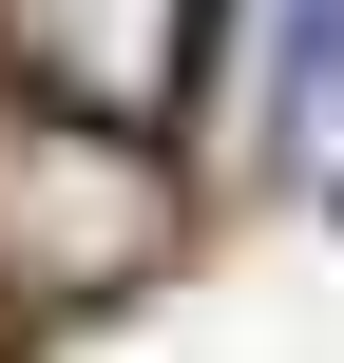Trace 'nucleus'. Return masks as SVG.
<instances>
[{"label": "nucleus", "mask_w": 344, "mask_h": 363, "mask_svg": "<svg viewBox=\"0 0 344 363\" xmlns=\"http://www.w3.org/2000/svg\"><path fill=\"white\" fill-rule=\"evenodd\" d=\"M172 268V172L134 115H77V96H0V306H115Z\"/></svg>", "instance_id": "nucleus-1"}, {"label": "nucleus", "mask_w": 344, "mask_h": 363, "mask_svg": "<svg viewBox=\"0 0 344 363\" xmlns=\"http://www.w3.org/2000/svg\"><path fill=\"white\" fill-rule=\"evenodd\" d=\"M192 77L268 211H344V0H211Z\"/></svg>", "instance_id": "nucleus-2"}, {"label": "nucleus", "mask_w": 344, "mask_h": 363, "mask_svg": "<svg viewBox=\"0 0 344 363\" xmlns=\"http://www.w3.org/2000/svg\"><path fill=\"white\" fill-rule=\"evenodd\" d=\"M192 38H211V0H0V57L77 115H134V134L192 96Z\"/></svg>", "instance_id": "nucleus-3"}]
</instances>
